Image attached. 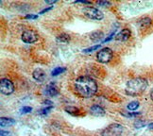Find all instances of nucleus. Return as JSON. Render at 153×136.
<instances>
[{
    "label": "nucleus",
    "mask_w": 153,
    "mask_h": 136,
    "mask_svg": "<svg viewBox=\"0 0 153 136\" xmlns=\"http://www.w3.org/2000/svg\"><path fill=\"white\" fill-rule=\"evenodd\" d=\"M75 88L76 93L84 98H89L95 96L97 92L96 80L88 76H82L76 79L75 82Z\"/></svg>",
    "instance_id": "nucleus-1"
},
{
    "label": "nucleus",
    "mask_w": 153,
    "mask_h": 136,
    "mask_svg": "<svg viewBox=\"0 0 153 136\" xmlns=\"http://www.w3.org/2000/svg\"><path fill=\"white\" fill-rule=\"evenodd\" d=\"M148 87V81L143 78H135L127 82L126 93L128 96L136 97L142 94Z\"/></svg>",
    "instance_id": "nucleus-2"
},
{
    "label": "nucleus",
    "mask_w": 153,
    "mask_h": 136,
    "mask_svg": "<svg viewBox=\"0 0 153 136\" xmlns=\"http://www.w3.org/2000/svg\"><path fill=\"white\" fill-rule=\"evenodd\" d=\"M123 132V127L120 124H111L102 132V136H120Z\"/></svg>",
    "instance_id": "nucleus-3"
},
{
    "label": "nucleus",
    "mask_w": 153,
    "mask_h": 136,
    "mask_svg": "<svg viewBox=\"0 0 153 136\" xmlns=\"http://www.w3.org/2000/svg\"><path fill=\"white\" fill-rule=\"evenodd\" d=\"M83 13L86 17L93 20H101L103 19V13L100 10L94 7H86L83 9Z\"/></svg>",
    "instance_id": "nucleus-4"
},
{
    "label": "nucleus",
    "mask_w": 153,
    "mask_h": 136,
    "mask_svg": "<svg viewBox=\"0 0 153 136\" xmlns=\"http://www.w3.org/2000/svg\"><path fill=\"white\" fill-rule=\"evenodd\" d=\"M111 58H113V51L108 47L102 48L97 55V60L101 63H108Z\"/></svg>",
    "instance_id": "nucleus-5"
},
{
    "label": "nucleus",
    "mask_w": 153,
    "mask_h": 136,
    "mask_svg": "<svg viewBox=\"0 0 153 136\" xmlns=\"http://www.w3.org/2000/svg\"><path fill=\"white\" fill-rule=\"evenodd\" d=\"M0 90L3 94L9 96V94H13L14 91V86L13 83L8 79H2L1 83H0Z\"/></svg>",
    "instance_id": "nucleus-6"
},
{
    "label": "nucleus",
    "mask_w": 153,
    "mask_h": 136,
    "mask_svg": "<svg viewBox=\"0 0 153 136\" xmlns=\"http://www.w3.org/2000/svg\"><path fill=\"white\" fill-rule=\"evenodd\" d=\"M21 38L23 40V42H25L27 44H33L35 42H37L39 36L34 30L27 29V30H25L24 32L22 33Z\"/></svg>",
    "instance_id": "nucleus-7"
},
{
    "label": "nucleus",
    "mask_w": 153,
    "mask_h": 136,
    "mask_svg": "<svg viewBox=\"0 0 153 136\" xmlns=\"http://www.w3.org/2000/svg\"><path fill=\"white\" fill-rule=\"evenodd\" d=\"M129 37H131V30L128 28L122 29L120 32H118L115 35V40L119 42H125Z\"/></svg>",
    "instance_id": "nucleus-8"
},
{
    "label": "nucleus",
    "mask_w": 153,
    "mask_h": 136,
    "mask_svg": "<svg viewBox=\"0 0 153 136\" xmlns=\"http://www.w3.org/2000/svg\"><path fill=\"white\" fill-rule=\"evenodd\" d=\"M33 79L35 80H37L39 82H43L45 80V78H46V76H45V71L42 70L41 68H37V69H35L33 71Z\"/></svg>",
    "instance_id": "nucleus-9"
},
{
    "label": "nucleus",
    "mask_w": 153,
    "mask_h": 136,
    "mask_svg": "<svg viewBox=\"0 0 153 136\" xmlns=\"http://www.w3.org/2000/svg\"><path fill=\"white\" fill-rule=\"evenodd\" d=\"M58 92H59L58 88H57V86L54 82H51V83L46 86L45 89V94L48 97H55L58 94Z\"/></svg>",
    "instance_id": "nucleus-10"
},
{
    "label": "nucleus",
    "mask_w": 153,
    "mask_h": 136,
    "mask_svg": "<svg viewBox=\"0 0 153 136\" xmlns=\"http://www.w3.org/2000/svg\"><path fill=\"white\" fill-rule=\"evenodd\" d=\"M90 111L93 115H96V116H103L105 114V110L99 105H93Z\"/></svg>",
    "instance_id": "nucleus-11"
},
{
    "label": "nucleus",
    "mask_w": 153,
    "mask_h": 136,
    "mask_svg": "<svg viewBox=\"0 0 153 136\" xmlns=\"http://www.w3.org/2000/svg\"><path fill=\"white\" fill-rule=\"evenodd\" d=\"M151 25V19L149 18V17H144V18L140 19L138 21V26L141 28H146Z\"/></svg>",
    "instance_id": "nucleus-12"
},
{
    "label": "nucleus",
    "mask_w": 153,
    "mask_h": 136,
    "mask_svg": "<svg viewBox=\"0 0 153 136\" xmlns=\"http://www.w3.org/2000/svg\"><path fill=\"white\" fill-rule=\"evenodd\" d=\"M90 38L94 42H98V41H100L103 38V32L100 30H96L90 35Z\"/></svg>",
    "instance_id": "nucleus-13"
},
{
    "label": "nucleus",
    "mask_w": 153,
    "mask_h": 136,
    "mask_svg": "<svg viewBox=\"0 0 153 136\" xmlns=\"http://www.w3.org/2000/svg\"><path fill=\"white\" fill-rule=\"evenodd\" d=\"M0 124H1V127L4 128V127H9V126H11L13 124H14V120L11 119V118H7V117H2L1 119H0Z\"/></svg>",
    "instance_id": "nucleus-14"
},
{
    "label": "nucleus",
    "mask_w": 153,
    "mask_h": 136,
    "mask_svg": "<svg viewBox=\"0 0 153 136\" xmlns=\"http://www.w3.org/2000/svg\"><path fill=\"white\" fill-rule=\"evenodd\" d=\"M57 41L60 43H63V44H66L70 41V36L68 34H65V33H62L61 34L60 36L57 37Z\"/></svg>",
    "instance_id": "nucleus-15"
},
{
    "label": "nucleus",
    "mask_w": 153,
    "mask_h": 136,
    "mask_svg": "<svg viewBox=\"0 0 153 136\" xmlns=\"http://www.w3.org/2000/svg\"><path fill=\"white\" fill-rule=\"evenodd\" d=\"M65 111H67L68 114H74V115H76V114H79V110L75 107V106H67V107H65Z\"/></svg>",
    "instance_id": "nucleus-16"
},
{
    "label": "nucleus",
    "mask_w": 153,
    "mask_h": 136,
    "mask_svg": "<svg viewBox=\"0 0 153 136\" xmlns=\"http://www.w3.org/2000/svg\"><path fill=\"white\" fill-rule=\"evenodd\" d=\"M65 68L64 67H57V68H55L54 70L52 71V73H51V75L53 76V77H55V76H59V75H61V74H62L63 72H65Z\"/></svg>",
    "instance_id": "nucleus-17"
},
{
    "label": "nucleus",
    "mask_w": 153,
    "mask_h": 136,
    "mask_svg": "<svg viewBox=\"0 0 153 136\" xmlns=\"http://www.w3.org/2000/svg\"><path fill=\"white\" fill-rule=\"evenodd\" d=\"M138 107H139V102L138 101H132L131 103H128V109L131 110V111L136 110Z\"/></svg>",
    "instance_id": "nucleus-18"
},
{
    "label": "nucleus",
    "mask_w": 153,
    "mask_h": 136,
    "mask_svg": "<svg viewBox=\"0 0 153 136\" xmlns=\"http://www.w3.org/2000/svg\"><path fill=\"white\" fill-rule=\"evenodd\" d=\"M99 47H100V45H94V46H92V47H89V48L84 49V50H83V53H91V52H93V51L97 50V48H99Z\"/></svg>",
    "instance_id": "nucleus-19"
},
{
    "label": "nucleus",
    "mask_w": 153,
    "mask_h": 136,
    "mask_svg": "<svg viewBox=\"0 0 153 136\" xmlns=\"http://www.w3.org/2000/svg\"><path fill=\"white\" fill-rule=\"evenodd\" d=\"M32 111V109L30 107H24V108H22L21 109V114H28V113H30V111Z\"/></svg>",
    "instance_id": "nucleus-20"
},
{
    "label": "nucleus",
    "mask_w": 153,
    "mask_h": 136,
    "mask_svg": "<svg viewBox=\"0 0 153 136\" xmlns=\"http://www.w3.org/2000/svg\"><path fill=\"white\" fill-rule=\"evenodd\" d=\"M97 4L99 5V6H101V7H110L111 6V3L110 2H108V1H99V2H97Z\"/></svg>",
    "instance_id": "nucleus-21"
},
{
    "label": "nucleus",
    "mask_w": 153,
    "mask_h": 136,
    "mask_svg": "<svg viewBox=\"0 0 153 136\" xmlns=\"http://www.w3.org/2000/svg\"><path fill=\"white\" fill-rule=\"evenodd\" d=\"M52 109V106H48V108H45V109H43L42 111H40V114H48L49 113V111Z\"/></svg>",
    "instance_id": "nucleus-22"
},
{
    "label": "nucleus",
    "mask_w": 153,
    "mask_h": 136,
    "mask_svg": "<svg viewBox=\"0 0 153 136\" xmlns=\"http://www.w3.org/2000/svg\"><path fill=\"white\" fill-rule=\"evenodd\" d=\"M26 19H36L38 18V15H34V14H27L25 16Z\"/></svg>",
    "instance_id": "nucleus-23"
},
{
    "label": "nucleus",
    "mask_w": 153,
    "mask_h": 136,
    "mask_svg": "<svg viewBox=\"0 0 153 136\" xmlns=\"http://www.w3.org/2000/svg\"><path fill=\"white\" fill-rule=\"evenodd\" d=\"M139 114H140V113H128V114H125L124 115H126L128 117H134V116H137Z\"/></svg>",
    "instance_id": "nucleus-24"
},
{
    "label": "nucleus",
    "mask_w": 153,
    "mask_h": 136,
    "mask_svg": "<svg viewBox=\"0 0 153 136\" xmlns=\"http://www.w3.org/2000/svg\"><path fill=\"white\" fill-rule=\"evenodd\" d=\"M52 10V7H49V8L45 9V10H43L42 11H40V14H43V13H46V11H48V10Z\"/></svg>",
    "instance_id": "nucleus-25"
},
{
    "label": "nucleus",
    "mask_w": 153,
    "mask_h": 136,
    "mask_svg": "<svg viewBox=\"0 0 153 136\" xmlns=\"http://www.w3.org/2000/svg\"><path fill=\"white\" fill-rule=\"evenodd\" d=\"M8 135H10V132H1V136H8Z\"/></svg>",
    "instance_id": "nucleus-26"
},
{
    "label": "nucleus",
    "mask_w": 153,
    "mask_h": 136,
    "mask_svg": "<svg viewBox=\"0 0 153 136\" xmlns=\"http://www.w3.org/2000/svg\"><path fill=\"white\" fill-rule=\"evenodd\" d=\"M75 3H83V4H90V2H88V1H76Z\"/></svg>",
    "instance_id": "nucleus-27"
},
{
    "label": "nucleus",
    "mask_w": 153,
    "mask_h": 136,
    "mask_svg": "<svg viewBox=\"0 0 153 136\" xmlns=\"http://www.w3.org/2000/svg\"><path fill=\"white\" fill-rule=\"evenodd\" d=\"M149 128L150 129H153V123L149 124Z\"/></svg>",
    "instance_id": "nucleus-28"
},
{
    "label": "nucleus",
    "mask_w": 153,
    "mask_h": 136,
    "mask_svg": "<svg viewBox=\"0 0 153 136\" xmlns=\"http://www.w3.org/2000/svg\"><path fill=\"white\" fill-rule=\"evenodd\" d=\"M150 97H151V99L153 100V89H152V91H151V93H150Z\"/></svg>",
    "instance_id": "nucleus-29"
}]
</instances>
